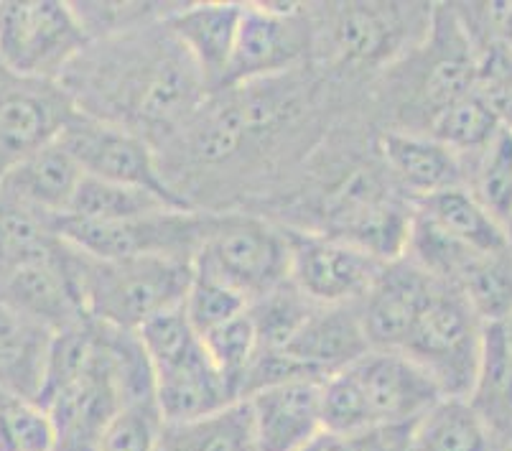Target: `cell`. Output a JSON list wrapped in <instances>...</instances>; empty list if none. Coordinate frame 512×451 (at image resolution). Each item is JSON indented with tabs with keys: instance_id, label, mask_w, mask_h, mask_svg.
I'll return each mask as SVG.
<instances>
[{
	"instance_id": "7c38bea8",
	"label": "cell",
	"mask_w": 512,
	"mask_h": 451,
	"mask_svg": "<svg viewBox=\"0 0 512 451\" xmlns=\"http://www.w3.org/2000/svg\"><path fill=\"white\" fill-rule=\"evenodd\" d=\"M288 281L319 306L360 304L383 271V260L327 232L288 225Z\"/></svg>"
},
{
	"instance_id": "1f68e13d",
	"label": "cell",
	"mask_w": 512,
	"mask_h": 451,
	"mask_svg": "<svg viewBox=\"0 0 512 451\" xmlns=\"http://www.w3.org/2000/svg\"><path fill=\"white\" fill-rule=\"evenodd\" d=\"M181 309H184L194 332L204 337V334L222 327V324L235 319V316L245 314L248 299L232 286H227L214 273L204 271L199 265H192V281H189V288H186Z\"/></svg>"
},
{
	"instance_id": "f546056e",
	"label": "cell",
	"mask_w": 512,
	"mask_h": 451,
	"mask_svg": "<svg viewBox=\"0 0 512 451\" xmlns=\"http://www.w3.org/2000/svg\"><path fill=\"white\" fill-rule=\"evenodd\" d=\"M316 306L319 304L306 299L291 281L281 283L260 299L250 301L248 316L255 327V334H258L260 352L281 350L283 344L299 332L301 324L309 319Z\"/></svg>"
},
{
	"instance_id": "e575fe53",
	"label": "cell",
	"mask_w": 512,
	"mask_h": 451,
	"mask_svg": "<svg viewBox=\"0 0 512 451\" xmlns=\"http://www.w3.org/2000/svg\"><path fill=\"white\" fill-rule=\"evenodd\" d=\"M502 332H505V344H507V352H510V360H512V314L507 316L505 322H502Z\"/></svg>"
},
{
	"instance_id": "ffe728a7",
	"label": "cell",
	"mask_w": 512,
	"mask_h": 451,
	"mask_svg": "<svg viewBox=\"0 0 512 451\" xmlns=\"http://www.w3.org/2000/svg\"><path fill=\"white\" fill-rule=\"evenodd\" d=\"M82 179L85 174L79 164L67 151L62 138H57L13 166L0 179V194L16 199L23 207L34 209L49 220H59L67 215Z\"/></svg>"
},
{
	"instance_id": "e0dca14e",
	"label": "cell",
	"mask_w": 512,
	"mask_h": 451,
	"mask_svg": "<svg viewBox=\"0 0 512 451\" xmlns=\"http://www.w3.org/2000/svg\"><path fill=\"white\" fill-rule=\"evenodd\" d=\"M377 156L393 187L411 204L426 197L464 187V161L434 138L408 130H383Z\"/></svg>"
},
{
	"instance_id": "4fadbf2b",
	"label": "cell",
	"mask_w": 512,
	"mask_h": 451,
	"mask_svg": "<svg viewBox=\"0 0 512 451\" xmlns=\"http://www.w3.org/2000/svg\"><path fill=\"white\" fill-rule=\"evenodd\" d=\"M79 255L59 243L49 260L0 273V301L51 334L90 322L79 291Z\"/></svg>"
},
{
	"instance_id": "6da1fadb",
	"label": "cell",
	"mask_w": 512,
	"mask_h": 451,
	"mask_svg": "<svg viewBox=\"0 0 512 451\" xmlns=\"http://www.w3.org/2000/svg\"><path fill=\"white\" fill-rule=\"evenodd\" d=\"M59 87L79 115L133 130L156 153L209 95L207 82L164 18L90 41Z\"/></svg>"
},
{
	"instance_id": "44dd1931",
	"label": "cell",
	"mask_w": 512,
	"mask_h": 451,
	"mask_svg": "<svg viewBox=\"0 0 512 451\" xmlns=\"http://www.w3.org/2000/svg\"><path fill=\"white\" fill-rule=\"evenodd\" d=\"M418 220L436 227L446 237L479 253H500L512 248L510 235L495 217L472 197L464 187L426 197L413 204Z\"/></svg>"
},
{
	"instance_id": "836d02e7",
	"label": "cell",
	"mask_w": 512,
	"mask_h": 451,
	"mask_svg": "<svg viewBox=\"0 0 512 451\" xmlns=\"http://www.w3.org/2000/svg\"><path fill=\"white\" fill-rule=\"evenodd\" d=\"M57 434L41 403L0 393V451H54Z\"/></svg>"
},
{
	"instance_id": "2e32d148",
	"label": "cell",
	"mask_w": 512,
	"mask_h": 451,
	"mask_svg": "<svg viewBox=\"0 0 512 451\" xmlns=\"http://www.w3.org/2000/svg\"><path fill=\"white\" fill-rule=\"evenodd\" d=\"M242 3H174L164 18L174 39L184 46L194 67L207 82L209 92H220L227 82L237 31H240Z\"/></svg>"
},
{
	"instance_id": "ac0fdd59",
	"label": "cell",
	"mask_w": 512,
	"mask_h": 451,
	"mask_svg": "<svg viewBox=\"0 0 512 451\" xmlns=\"http://www.w3.org/2000/svg\"><path fill=\"white\" fill-rule=\"evenodd\" d=\"M153 393L166 423H186L237 403L222 373L209 360L202 339L192 350L151 367Z\"/></svg>"
},
{
	"instance_id": "83f0119b",
	"label": "cell",
	"mask_w": 512,
	"mask_h": 451,
	"mask_svg": "<svg viewBox=\"0 0 512 451\" xmlns=\"http://www.w3.org/2000/svg\"><path fill=\"white\" fill-rule=\"evenodd\" d=\"M464 189L507 230L512 222V128L502 125L482 151L464 161Z\"/></svg>"
},
{
	"instance_id": "4dcf8cb0",
	"label": "cell",
	"mask_w": 512,
	"mask_h": 451,
	"mask_svg": "<svg viewBox=\"0 0 512 451\" xmlns=\"http://www.w3.org/2000/svg\"><path fill=\"white\" fill-rule=\"evenodd\" d=\"M202 344L209 360L214 362V367L220 370L222 378L232 388L237 401H242V385H245L250 367L255 365L260 355L258 334H255L253 322H250L248 309H245V314L235 316L222 327L204 334Z\"/></svg>"
},
{
	"instance_id": "d590c367",
	"label": "cell",
	"mask_w": 512,
	"mask_h": 451,
	"mask_svg": "<svg viewBox=\"0 0 512 451\" xmlns=\"http://www.w3.org/2000/svg\"><path fill=\"white\" fill-rule=\"evenodd\" d=\"M500 451H512V441H510V444H505V446H502Z\"/></svg>"
},
{
	"instance_id": "d4e9b609",
	"label": "cell",
	"mask_w": 512,
	"mask_h": 451,
	"mask_svg": "<svg viewBox=\"0 0 512 451\" xmlns=\"http://www.w3.org/2000/svg\"><path fill=\"white\" fill-rule=\"evenodd\" d=\"M474 411L484 418L500 444L512 441V360L505 344L502 324L484 327L482 360L477 380L467 395Z\"/></svg>"
},
{
	"instance_id": "4316f807",
	"label": "cell",
	"mask_w": 512,
	"mask_h": 451,
	"mask_svg": "<svg viewBox=\"0 0 512 451\" xmlns=\"http://www.w3.org/2000/svg\"><path fill=\"white\" fill-rule=\"evenodd\" d=\"M166 209L194 207H179V204L158 197L148 189L123 187V184H110V181L85 176L64 217L82 222H128L156 215V212H166Z\"/></svg>"
},
{
	"instance_id": "3957f363",
	"label": "cell",
	"mask_w": 512,
	"mask_h": 451,
	"mask_svg": "<svg viewBox=\"0 0 512 451\" xmlns=\"http://www.w3.org/2000/svg\"><path fill=\"white\" fill-rule=\"evenodd\" d=\"M428 3H311L314 59L339 72H388L421 44Z\"/></svg>"
},
{
	"instance_id": "7402d4cb",
	"label": "cell",
	"mask_w": 512,
	"mask_h": 451,
	"mask_svg": "<svg viewBox=\"0 0 512 451\" xmlns=\"http://www.w3.org/2000/svg\"><path fill=\"white\" fill-rule=\"evenodd\" d=\"M51 332L0 301V393L39 403Z\"/></svg>"
},
{
	"instance_id": "d6a6232c",
	"label": "cell",
	"mask_w": 512,
	"mask_h": 451,
	"mask_svg": "<svg viewBox=\"0 0 512 451\" xmlns=\"http://www.w3.org/2000/svg\"><path fill=\"white\" fill-rule=\"evenodd\" d=\"M164 416L156 393L128 398L107 423L97 451H158L164 436Z\"/></svg>"
},
{
	"instance_id": "277c9868",
	"label": "cell",
	"mask_w": 512,
	"mask_h": 451,
	"mask_svg": "<svg viewBox=\"0 0 512 451\" xmlns=\"http://www.w3.org/2000/svg\"><path fill=\"white\" fill-rule=\"evenodd\" d=\"M385 74L398 87V105L395 125L383 130L423 133L439 110L479 90V49L456 8L434 6L426 39Z\"/></svg>"
},
{
	"instance_id": "603a6c76",
	"label": "cell",
	"mask_w": 512,
	"mask_h": 451,
	"mask_svg": "<svg viewBox=\"0 0 512 451\" xmlns=\"http://www.w3.org/2000/svg\"><path fill=\"white\" fill-rule=\"evenodd\" d=\"M444 283L467 296L484 324H502L512 314V248L500 253L462 248Z\"/></svg>"
},
{
	"instance_id": "5bb4252c",
	"label": "cell",
	"mask_w": 512,
	"mask_h": 451,
	"mask_svg": "<svg viewBox=\"0 0 512 451\" xmlns=\"http://www.w3.org/2000/svg\"><path fill=\"white\" fill-rule=\"evenodd\" d=\"M258 451H301L324 434L319 380H291L242 398Z\"/></svg>"
},
{
	"instance_id": "9c48e42d",
	"label": "cell",
	"mask_w": 512,
	"mask_h": 451,
	"mask_svg": "<svg viewBox=\"0 0 512 451\" xmlns=\"http://www.w3.org/2000/svg\"><path fill=\"white\" fill-rule=\"evenodd\" d=\"M209 209H166L128 222H82L59 217L54 230L64 243L95 260L176 258L194 263Z\"/></svg>"
},
{
	"instance_id": "30bf717a",
	"label": "cell",
	"mask_w": 512,
	"mask_h": 451,
	"mask_svg": "<svg viewBox=\"0 0 512 451\" xmlns=\"http://www.w3.org/2000/svg\"><path fill=\"white\" fill-rule=\"evenodd\" d=\"M311 59V3H242L235 54L222 90L281 77Z\"/></svg>"
},
{
	"instance_id": "d6986e66",
	"label": "cell",
	"mask_w": 512,
	"mask_h": 451,
	"mask_svg": "<svg viewBox=\"0 0 512 451\" xmlns=\"http://www.w3.org/2000/svg\"><path fill=\"white\" fill-rule=\"evenodd\" d=\"M372 350L362 329L357 304L352 306H316L301 329L283 344L281 352L288 360L316 380H327L357 357Z\"/></svg>"
},
{
	"instance_id": "52a82bcc",
	"label": "cell",
	"mask_w": 512,
	"mask_h": 451,
	"mask_svg": "<svg viewBox=\"0 0 512 451\" xmlns=\"http://www.w3.org/2000/svg\"><path fill=\"white\" fill-rule=\"evenodd\" d=\"M255 301L288 281V225L245 209H209L194 263Z\"/></svg>"
},
{
	"instance_id": "8992f818",
	"label": "cell",
	"mask_w": 512,
	"mask_h": 451,
	"mask_svg": "<svg viewBox=\"0 0 512 451\" xmlns=\"http://www.w3.org/2000/svg\"><path fill=\"white\" fill-rule=\"evenodd\" d=\"M484 327L459 288L434 278L398 352L416 362L444 398H467L482 360Z\"/></svg>"
},
{
	"instance_id": "cb8c5ba5",
	"label": "cell",
	"mask_w": 512,
	"mask_h": 451,
	"mask_svg": "<svg viewBox=\"0 0 512 451\" xmlns=\"http://www.w3.org/2000/svg\"><path fill=\"white\" fill-rule=\"evenodd\" d=\"M502 446L467 398H441L413 423L408 451H500Z\"/></svg>"
},
{
	"instance_id": "ba28073f",
	"label": "cell",
	"mask_w": 512,
	"mask_h": 451,
	"mask_svg": "<svg viewBox=\"0 0 512 451\" xmlns=\"http://www.w3.org/2000/svg\"><path fill=\"white\" fill-rule=\"evenodd\" d=\"M90 46L72 3H0V64L18 79L57 82Z\"/></svg>"
},
{
	"instance_id": "8fae6325",
	"label": "cell",
	"mask_w": 512,
	"mask_h": 451,
	"mask_svg": "<svg viewBox=\"0 0 512 451\" xmlns=\"http://www.w3.org/2000/svg\"><path fill=\"white\" fill-rule=\"evenodd\" d=\"M59 138L90 179L148 189L179 207H189L169 187L156 148L133 130L77 113Z\"/></svg>"
},
{
	"instance_id": "5b68a950",
	"label": "cell",
	"mask_w": 512,
	"mask_h": 451,
	"mask_svg": "<svg viewBox=\"0 0 512 451\" xmlns=\"http://www.w3.org/2000/svg\"><path fill=\"white\" fill-rule=\"evenodd\" d=\"M77 255L87 319L123 332H138L156 314L181 306L192 281L189 260H95L79 250Z\"/></svg>"
},
{
	"instance_id": "484cf974",
	"label": "cell",
	"mask_w": 512,
	"mask_h": 451,
	"mask_svg": "<svg viewBox=\"0 0 512 451\" xmlns=\"http://www.w3.org/2000/svg\"><path fill=\"white\" fill-rule=\"evenodd\" d=\"M158 451H258L245 401L186 423H166Z\"/></svg>"
},
{
	"instance_id": "f1b7e54d",
	"label": "cell",
	"mask_w": 512,
	"mask_h": 451,
	"mask_svg": "<svg viewBox=\"0 0 512 451\" xmlns=\"http://www.w3.org/2000/svg\"><path fill=\"white\" fill-rule=\"evenodd\" d=\"M502 125L505 123L492 108V102L477 90L439 110L434 118L428 120L423 136L434 138L441 146L454 151L462 161H467L469 156L482 151L495 138Z\"/></svg>"
},
{
	"instance_id": "7a4b0ae2",
	"label": "cell",
	"mask_w": 512,
	"mask_h": 451,
	"mask_svg": "<svg viewBox=\"0 0 512 451\" xmlns=\"http://www.w3.org/2000/svg\"><path fill=\"white\" fill-rule=\"evenodd\" d=\"M444 395L403 352L367 350L321 383L327 434L416 423Z\"/></svg>"
},
{
	"instance_id": "9a60e30c",
	"label": "cell",
	"mask_w": 512,
	"mask_h": 451,
	"mask_svg": "<svg viewBox=\"0 0 512 451\" xmlns=\"http://www.w3.org/2000/svg\"><path fill=\"white\" fill-rule=\"evenodd\" d=\"M431 283L434 276L408 255L383 265L365 299L357 304L372 350H400L418 309L431 291Z\"/></svg>"
}]
</instances>
